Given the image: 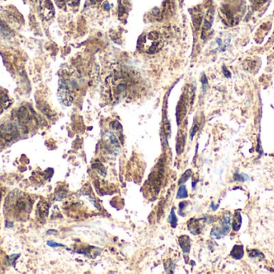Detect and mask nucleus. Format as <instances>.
<instances>
[{"label":"nucleus","instance_id":"1","mask_svg":"<svg viewBox=\"0 0 274 274\" xmlns=\"http://www.w3.org/2000/svg\"><path fill=\"white\" fill-rule=\"evenodd\" d=\"M31 209V199L24 192L19 191L11 192L5 201V214L15 220H23L28 218Z\"/></svg>","mask_w":274,"mask_h":274},{"label":"nucleus","instance_id":"2","mask_svg":"<svg viewBox=\"0 0 274 274\" xmlns=\"http://www.w3.org/2000/svg\"><path fill=\"white\" fill-rule=\"evenodd\" d=\"M138 49L147 54H154L163 47V39L160 33L151 32L142 35L138 40Z\"/></svg>","mask_w":274,"mask_h":274},{"label":"nucleus","instance_id":"3","mask_svg":"<svg viewBox=\"0 0 274 274\" xmlns=\"http://www.w3.org/2000/svg\"><path fill=\"white\" fill-rule=\"evenodd\" d=\"M19 136V129L13 123H5L0 127V144L10 143Z\"/></svg>","mask_w":274,"mask_h":274},{"label":"nucleus","instance_id":"4","mask_svg":"<svg viewBox=\"0 0 274 274\" xmlns=\"http://www.w3.org/2000/svg\"><path fill=\"white\" fill-rule=\"evenodd\" d=\"M58 97L64 106H70L73 101L72 90L65 79H61L59 82Z\"/></svg>","mask_w":274,"mask_h":274},{"label":"nucleus","instance_id":"5","mask_svg":"<svg viewBox=\"0 0 274 274\" xmlns=\"http://www.w3.org/2000/svg\"><path fill=\"white\" fill-rule=\"evenodd\" d=\"M230 219H231V214L229 212H226L224 215L221 223V227H214L212 230V237H216V239H221V237L228 234L230 230Z\"/></svg>","mask_w":274,"mask_h":274},{"label":"nucleus","instance_id":"6","mask_svg":"<svg viewBox=\"0 0 274 274\" xmlns=\"http://www.w3.org/2000/svg\"><path fill=\"white\" fill-rule=\"evenodd\" d=\"M40 13L43 19L46 20L53 18L55 9L51 0H40Z\"/></svg>","mask_w":274,"mask_h":274},{"label":"nucleus","instance_id":"7","mask_svg":"<svg viewBox=\"0 0 274 274\" xmlns=\"http://www.w3.org/2000/svg\"><path fill=\"white\" fill-rule=\"evenodd\" d=\"M17 119L19 125L23 127H28V125L30 123L31 117L30 113L28 112V109L23 106L18 110L17 113Z\"/></svg>","mask_w":274,"mask_h":274},{"label":"nucleus","instance_id":"8","mask_svg":"<svg viewBox=\"0 0 274 274\" xmlns=\"http://www.w3.org/2000/svg\"><path fill=\"white\" fill-rule=\"evenodd\" d=\"M203 220H192L188 223V229L190 230V232L194 235H198L201 232L203 227L202 224Z\"/></svg>","mask_w":274,"mask_h":274},{"label":"nucleus","instance_id":"9","mask_svg":"<svg viewBox=\"0 0 274 274\" xmlns=\"http://www.w3.org/2000/svg\"><path fill=\"white\" fill-rule=\"evenodd\" d=\"M214 10L211 8L208 11L206 16H205V22H204V25H203L202 36L205 35V32H207L212 28Z\"/></svg>","mask_w":274,"mask_h":274},{"label":"nucleus","instance_id":"10","mask_svg":"<svg viewBox=\"0 0 274 274\" xmlns=\"http://www.w3.org/2000/svg\"><path fill=\"white\" fill-rule=\"evenodd\" d=\"M230 255L236 260H240L244 256V247L243 245H235L232 248Z\"/></svg>","mask_w":274,"mask_h":274},{"label":"nucleus","instance_id":"11","mask_svg":"<svg viewBox=\"0 0 274 274\" xmlns=\"http://www.w3.org/2000/svg\"><path fill=\"white\" fill-rule=\"evenodd\" d=\"M180 245L183 253H188L190 251V239L188 236H182L179 239Z\"/></svg>","mask_w":274,"mask_h":274},{"label":"nucleus","instance_id":"12","mask_svg":"<svg viewBox=\"0 0 274 274\" xmlns=\"http://www.w3.org/2000/svg\"><path fill=\"white\" fill-rule=\"evenodd\" d=\"M174 10L175 6L173 2L171 0H166L164 3V6H163L162 15L164 14L165 16L172 15L174 12Z\"/></svg>","mask_w":274,"mask_h":274},{"label":"nucleus","instance_id":"13","mask_svg":"<svg viewBox=\"0 0 274 274\" xmlns=\"http://www.w3.org/2000/svg\"><path fill=\"white\" fill-rule=\"evenodd\" d=\"M242 218L239 211H237L235 213L234 217H233V221H232V227L235 232H237L241 228L242 226Z\"/></svg>","mask_w":274,"mask_h":274},{"label":"nucleus","instance_id":"14","mask_svg":"<svg viewBox=\"0 0 274 274\" xmlns=\"http://www.w3.org/2000/svg\"><path fill=\"white\" fill-rule=\"evenodd\" d=\"M129 7V2L128 0H120L119 1V15L120 16H122L126 14L127 10Z\"/></svg>","mask_w":274,"mask_h":274},{"label":"nucleus","instance_id":"15","mask_svg":"<svg viewBox=\"0 0 274 274\" xmlns=\"http://www.w3.org/2000/svg\"><path fill=\"white\" fill-rule=\"evenodd\" d=\"M38 211H39V214H40V216L41 218H45L47 216V211H48V207L46 205V203L45 202H40L39 204V206H38Z\"/></svg>","mask_w":274,"mask_h":274},{"label":"nucleus","instance_id":"16","mask_svg":"<svg viewBox=\"0 0 274 274\" xmlns=\"http://www.w3.org/2000/svg\"><path fill=\"white\" fill-rule=\"evenodd\" d=\"M184 143H185V137L184 135L183 136H181V135H178V138H177V151L178 154H180V150H181V152L183 151V145H184Z\"/></svg>","mask_w":274,"mask_h":274},{"label":"nucleus","instance_id":"17","mask_svg":"<svg viewBox=\"0 0 274 274\" xmlns=\"http://www.w3.org/2000/svg\"><path fill=\"white\" fill-rule=\"evenodd\" d=\"M188 196V192H187V190H186L185 187L182 185V187L179 188L178 192H177V198H178V199H184V198H187Z\"/></svg>","mask_w":274,"mask_h":274},{"label":"nucleus","instance_id":"18","mask_svg":"<svg viewBox=\"0 0 274 274\" xmlns=\"http://www.w3.org/2000/svg\"><path fill=\"white\" fill-rule=\"evenodd\" d=\"M168 222L171 224L172 227H177V216L175 215L174 209H172L170 214L169 217H168Z\"/></svg>","mask_w":274,"mask_h":274},{"label":"nucleus","instance_id":"19","mask_svg":"<svg viewBox=\"0 0 274 274\" xmlns=\"http://www.w3.org/2000/svg\"><path fill=\"white\" fill-rule=\"evenodd\" d=\"M268 0H250L252 5L254 8H259L261 7L264 3L267 2Z\"/></svg>","mask_w":274,"mask_h":274},{"label":"nucleus","instance_id":"20","mask_svg":"<svg viewBox=\"0 0 274 274\" xmlns=\"http://www.w3.org/2000/svg\"><path fill=\"white\" fill-rule=\"evenodd\" d=\"M191 176H192V171H191L190 170H189V171H186L185 173L183 174L182 178H181L179 184H182V183H184V182H186V181L188 180V178H190Z\"/></svg>","mask_w":274,"mask_h":274},{"label":"nucleus","instance_id":"21","mask_svg":"<svg viewBox=\"0 0 274 274\" xmlns=\"http://www.w3.org/2000/svg\"><path fill=\"white\" fill-rule=\"evenodd\" d=\"M249 256L251 258H263L264 255L258 250L249 251Z\"/></svg>","mask_w":274,"mask_h":274},{"label":"nucleus","instance_id":"22","mask_svg":"<svg viewBox=\"0 0 274 274\" xmlns=\"http://www.w3.org/2000/svg\"><path fill=\"white\" fill-rule=\"evenodd\" d=\"M56 5L58 6L59 8L61 9H65L66 8V0H55Z\"/></svg>","mask_w":274,"mask_h":274},{"label":"nucleus","instance_id":"23","mask_svg":"<svg viewBox=\"0 0 274 274\" xmlns=\"http://www.w3.org/2000/svg\"><path fill=\"white\" fill-rule=\"evenodd\" d=\"M201 82H202L203 90H204V92H205L206 88L208 87V81H207V78L205 74H204V75L202 76V78H201Z\"/></svg>","mask_w":274,"mask_h":274},{"label":"nucleus","instance_id":"24","mask_svg":"<svg viewBox=\"0 0 274 274\" xmlns=\"http://www.w3.org/2000/svg\"><path fill=\"white\" fill-rule=\"evenodd\" d=\"M234 178L235 179H236V180L244 181L246 180V179H248V176H243V175H242V176H239V175H237V174H235Z\"/></svg>","mask_w":274,"mask_h":274},{"label":"nucleus","instance_id":"25","mask_svg":"<svg viewBox=\"0 0 274 274\" xmlns=\"http://www.w3.org/2000/svg\"><path fill=\"white\" fill-rule=\"evenodd\" d=\"M80 0H66V2L72 7H76L79 3Z\"/></svg>","mask_w":274,"mask_h":274},{"label":"nucleus","instance_id":"26","mask_svg":"<svg viewBox=\"0 0 274 274\" xmlns=\"http://www.w3.org/2000/svg\"><path fill=\"white\" fill-rule=\"evenodd\" d=\"M102 1V0H89L88 2H89V4H96L98 2H100Z\"/></svg>","mask_w":274,"mask_h":274},{"label":"nucleus","instance_id":"27","mask_svg":"<svg viewBox=\"0 0 274 274\" xmlns=\"http://www.w3.org/2000/svg\"><path fill=\"white\" fill-rule=\"evenodd\" d=\"M223 71L225 72V75H226V78H230V77H231V74H230L229 72L226 69V67H223Z\"/></svg>","mask_w":274,"mask_h":274},{"label":"nucleus","instance_id":"28","mask_svg":"<svg viewBox=\"0 0 274 274\" xmlns=\"http://www.w3.org/2000/svg\"><path fill=\"white\" fill-rule=\"evenodd\" d=\"M0 106H2V103H1V101H0Z\"/></svg>","mask_w":274,"mask_h":274},{"label":"nucleus","instance_id":"29","mask_svg":"<svg viewBox=\"0 0 274 274\" xmlns=\"http://www.w3.org/2000/svg\"><path fill=\"white\" fill-rule=\"evenodd\" d=\"M30 1H35V0H30Z\"/></svg>","mask_w":274,"mask_h":274}]
</instances>
